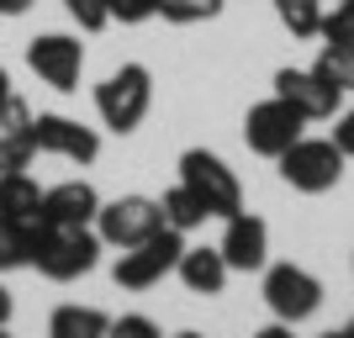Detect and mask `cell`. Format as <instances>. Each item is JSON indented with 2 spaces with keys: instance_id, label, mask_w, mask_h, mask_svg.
Instances as JSON below:
<instances>
[{
  "instance_id": "obj_1",
  "label": "cell",
  "mask_w": 354,
  "mask_h": 338,
  "mask_svg": "<svg viewBox=\"0 0 354 338\" xmlns=\"http://www.w3.org/2000/svg\"><path fill=\"white\" fill-rule=\"evenodd\" d=\"M101 249L106 243L95 227H48V222H32V259L27 265H37V275L69 285V280L90 275L101 265Z\"/></svg>"
},
{
  "instance_id": "obj_2",
  "label": "cell",
  "mask_w": 354,
  "mask_h": 338,
  "mask_svg": "<svg viewBox=\"0 0 354 338\" xmlns=\"http://www.w3.org/2000/svg\"><path fill=\"white\" fill-rule=\"evenodd\" d=\"M148 106H153V74H148L143 64H122V69H111L101 85H95V111H101V122L122 138L143 127Z\"/></svg>"
},
{
  "instance_id": "obj_3",
  "label": "cell",
  "mask_w": 354,
  "mask_h": 338,
  "mask_svg": "<svg viewBox=\"0 0 354 338\" xmlns=\"http://www.w3.org/2000/svg\"><path fill=\"white\" fill-rule=\"evenodd\" d=\"M180 185L207 206V217L227 222L233 212H243V185H238V175L212 148H185V153H180Z\"/></svg>"
},
{
  "instance_id": "obj_4",
  "label": "cell",
  "mask_w": 354,
  "mask_h": 338,
  "mask_svg": "<svg viewBox=\"0 0 354 338\" xmlns=\"http://www.w3.org/2000/svg\"><path fill=\"white\" fill-rule=\"evenodd\" d=\"M275 164H281V180L301 196H323L344 180V153L333 148V138H296Z\"/></svg>"
},
{
  "instance_id": "obj_5",
  "label": "cell",
  "mask_w": 354,
  "mask_h": 338,
  "mask_svg": "<svg viewBox=\"0 0 354 338\" xmlns=\"http://www.w3.org/2000/svg\"><path fill=\"white\" fill-rule=\"evenodd\" d=\"M180 254H185V233L159 227L153 238H143V243H133V249H122L111 280H117L122 291H153V285L180 265Z\"/></svg>"
},
{
  "instance_id": "obj_6",
  "label": "cell",
  "mask_w": 354,
  "mask_h": 338,
  "mask_svg": "<svg viewBox=\"0 0 354 338\" xmlns=\"http://www.w3.org/2000/svg\"><path fill=\"white\" fill-rule=\"evenodd\" d=\"M159 227H164V212L153 196H117V201H101V212H95V233H101L106 249H133Z\"/></svg>"
},
{
  "instance_id": "obj_7",
  "label": "cell",
  "mask_w": 354,
  "mask_h": 338,
  "mask_svg": "<svg viewBox=\"0 0 354 338\" xmlns=\"http://www.w3.org/2000/svg\"><path fill=\"white\" fill-rule=\"evenodd\" d=\"M265 307L291 328L307 323L312 312L323 307V280L301 265H270L265 270Z\"/></svg>"
},
{
  "instance_id": "obj_8",
  "label": "cell",
  "mask_w": 354,
  "mask_h": 338,
  "mask_svg": "<svg viewBox=\"0 0 354 338\" xmlns=\"http://www.w3.org/2000/svg\"><path fill=\"white\" fill-rule=\"evenodd\" d=\"M301 127H307V117H301L291 101L270 95V101L249 106V117H243V143H249L259 159H281L286 148L301 138Z\"/></svg>"
},
{
  "instance_id": "obj_9",
  "label": "cell",
  "mask_w": 354,
  "mask_h": 338,
  "mask_svg": "<svg viewBox=\"0 0 354 338\" xmlns=\"http://www.w3.org/2000/svg\"><path fill=\"white\" fill-rule=\"evenodd\" d=\"M27 64L48 90L74 95V90H80V69H85V43L69 37V32H43V37L27 43Z\"/></svg>"
},
{
  "instance_id": "obj_10",
  "label": "cell",
  "mask_w": 354,
  "mask_h": 338,
  "mask_svg": "<svg viewBox=\"0 0 354 338\" xmlns=\"http://www.w3.org/2000/svg\"><path fill=\"white\" fill-rule=\"evenodd\" d=\"M32 148L53 153V159H69V164H95L101 159V133L64 117V111H37L32 117Z\"/></svg>"
},
{
  "instance_id": "obj_11",
  "label": "cell",
  "mask_w": 354,
  "mask_h": 338,
  "mask_svg": "<svg viewBox=\"0 0 354 338\" xmlns=\"http://www.w3.org/2000/svg\"><path fill=\"white\" fill-rule=\"evenodd\" d=\"M275 95L291 101L307 122L339 117V101H344V90H333L317 69H281V74H275Z\"/></svg>"
},
{
  "instance_id": "obj_12",
  "label": "cell",
  "mask_w": 354,
  "mask_h": 338,
  "mask_svg": "<svg viewBox=\"0 0 354 338\" xmlns=\"http://www.w3.org/2000/svg\"><path fill=\"white\" fill-rule=\"evenodd\" d=\"M222 259H227V270H265L270 259V227L265 217H254V212H233L227 217V227H222Z\"/></svg>"
},
{
  "instance_id": "obj_13",
  "label": "cell",
  "mask_w": 354,
  "mask_h": 338,
  "mask_svg": "<svg viewBox=\"0 0 354 338\" xmlns=\"http://www.w3.org/2000/svg\"><path fill=\"white\" fill-rule=\"evenodd\" d=\"M95 212H101L95 185H90V180H64L53 191H43L37 222H48V227H95Z\"/></svg>"
},
{
  "instance_id": "obj_14",
  "label": "cell",
  "mask_w": 354,
  "mask_h": 338,
  "mask_svg": "<svg viewBox=\"0 0 354 338\" xmlns=\"http://www.w3.org/2000/svg\"><path fill=\"white\" fill-rule=\"evenodd\" d=\"M32 106L21 95H6L0 101V175H11V169H27L32 164Z\"/></svg>"
},
{
  "instance_id": "obj_15",
  "label": "cell",
  "mask_w": 354,
  "mask_h": 338,
  "mask_svg": "<svg viewBox=\"0 0 354 338\" xmlns=\"http://www.w3.org/2000/svg\"><path fill=\"white\" fill-rule=\"evenodd\" d=\"M175 275L185 280V291H196V296H222V285H227V259H222V249H185L180 254V265H175Z\"/></svg>"
},
{
  "instance_id": "obj_16",
  "label": "cell",
  "mask_w": 354,
  "mask_h": 338,
  "mask_svg": "<svg viewBox=\"0 0 354 338\" xmlns=\"http://www.w3.org/2000/svg\"><path fill=\"white\" fill-rule=\"evenodd\" d=\"M37 212H43V185H37L27 169L0 175V217H11V222H37Z\"/></svg>"
},
{
  "instance_id": "obj_17",
  "label": "cell",
  "mask_w": 354,
  "mask_h": 338,
  "mask_svg": "<svg viewBox=\"0 0 354 338\" xmlns=\"http://www.w3.org/2000/svg\"><path fill=\"white\" fill-rule=\"evenodd\" d=\"M106 328L111 317L101 307H74V301L48 317V338H106Z\"/></svg>"
},
{
  "instance_id": "obj_18",
  "label": "cell",
  "mask_w": 354,
  "mask_h": 338,
  "mask_svg": "<svg viewBox=\"0 0 354 338\" xmlns=\"http://www.w3.org/2000/svg\"><path fill=\"white\" fill-rule=\"evenodd\" d=\"M159 212H164V227H175V233H196V227L207 222V206L196 201V196L185 191V185H175V191H164Z\"/></svg>"
},
{
  "instance_id": "obj_19",
  "label": "cell",
  "mask_w": 354,
  "mask_h": 338,
  "mask_svg": "<svg viewBox=\"0 0 354 338\" xmlns=\"http://www.w3.org/2000/svg\"><path fill=\"white\" fill-rule=\"evenodd\" d=\"M312 69L323 74L333 90H354V37L349 43H323V53H317Z\"/></svg>"
},
{
  "instance_id": "obj_20",
  "label": "cell",
  "mask_w": 354,
  "mask_h": 338,
  "mask_svg": "<svg viewBox=\"0 0 354 338\" xmlns=\"http://www.w3.org/2000/svg\"><path fill=\"white\" fill-rule=\"evenodd\" d=\"M27 259H32V222L0 217V275H6V270H21Z\"/></svg>"
},
{
  "instance_id": "obj_21",
  "label": "cell",
  "mask_w": 354,
  "mask_h": 338,
  "mask_svg": "<svg viewBox=\"0 0 354 338\" xmlns=\"http://www.w3.org/2000/svg\"><path fill=\"white\" fill-rule=\"evenodd\" d=\"M275 16L291 27V37H317V27H323V0H275Z\"/></svg>"
},
{
  "instance_id": "obj_22",
  "label": "cell",
  "mask_w": 354,
  "mask_h": 338,
  "mask_svg": "<svg viewBox=\"0 0 354 338\" xmlns=\"http://www.w3.org/2000/svg\"><path fill=\"white\" fill-rule=\"evenodd\" d=\"M222 11V0H159V16L175 21V27H196V21H212Z\"/></svg>"
},
{
  "instance_id": "obj_23",
  "label": "cell",
  "mask_w": 354,
  "mask_h": 338,
  "mask_svg": "<svg viewBox=\"0 0 354 338\" xmlns=\"http://www.w3.org/2000/svg\"><path fill=\"white\" fill-rule=\"evenodd\" d=\"M317 37H323V43H349L354 37V0H333V11H323Z\"/></svg>"
},
{
  "instance_id": "obj_24",
  "label": "cell",
  "mask_w": 354,
  "mask_h": 338,
  "mask_svg": "<svg viewBox=\"0 0 354 338\" xmlns=\"http://www.w3.org/2000/svg\"><path fill=\"white\" fill-rule=\"evenodd\" d=\"M64 11L80 21V32H101V27H111V6H106V0H64Z\"/></svg>"
},
{
  "instance_id": "obj_25",
  "label": "cell",
  "mask_w": 354,
  "mask_h": 338,
  "mask_svg": "<svg viewBox=\"0 0 354 338\" xmlns=\"http://www.w3.org/2000/svg\"><path fill=\"white\" fill-rule=\"evenodd\" d=\"M106 6H111V21H122V27H143L159 16V0H106Z\"/></svg>"
},
{
  "instance_id": "obj_26",
  "label": "cell",
  "mask_w": 354,
  "mask_h": 338,
  "mask_svg": "<svg viewBox=\"0 0 354 338\" xmlns=\"http://www.w3.org/2000/svg\"><path fill=\"white\" fill-rule=\"evenodd\" d=\"M106 338H164V333H159V323H153V317H143V312H127V317H111Z\"/></svg>"
},
{
  "instance_id": "obj_27",
  "label": "cell",
  "mask_w": 354,
  "mask_h": 338,
  "mask_svg": "<svg viewBox=\"0 0 354 338\" xmlns=\"http://www.w3.org/2000/svg\"><path fill=\"white\" fill-rule=\"evenodd\" d=\"M333 148H339L344 159H354V106L333 117Z\"/></svg>"
},
{
  "instance_id": "obj_28",
  "label": "cell",
  "mask_w": 354,
  "mask_h": 338,
  "mask_svg": "<svg viewBox=\"0 0 354 338\" xmlns=\"http://www.w3.org/2000/svg\"><path fill=\"white\" fill-rule=\"evenodd\" d=\"M254 338H296V333H291V323H281V317H275V323H270V328H259Z\"/></svg>"
},
{
  "instance_id": "obj_29",
  "label": "cell",
  "mask_w": 354,
  "mask_h": 338,
  "mask_svg": "<svg viewBox=\"0 0 354 338\" xmlns=\"http://www.w3.org/2000/svg\"><path fill=\"white\" fill-rule=\"evenodd\" d=\"M11 307H16V301H11V291H6V285H0V328L11 323Z\"/></svg>"
},
{
  "instance_id": "obj_30",
  "label": "cell",
  "mask_w": 354,
  "mask_h": 338,
  "mask_svg": "<svg viewBox=\"0 0 354 338\" xmlns=\"http://www.w3.org/2000/svg\"><path fill=\"white\" fill-rule=\"evenodd\" d=\"M27 6H32V0H0V16H21Z\"/></svg>"
},
{
  "instance_id": "obj_31",
  "label": "cell",
  "mask_w": 354,
  "mask_h": 338,
  "mask_svg": "<svg viewBox=\"0 0 354 338\" xmlns=\"http://www.w3.org/2000/svg\"><path fill=\"white\" fill-rule=\"evenodd\" d=\"M6 95H11V74L0 69V101H6Z\"/></svg>"
},
{
  "instance_id": "obj_32",
  "label": "cell",
  "mask_w": 354,
  "mask_h": 338,
  "mask_svg": "<svg viewBox=\"0 0 354 338\" xmlns=\"http://www.w3.org/2000/svg\"><path fill=\"white\" fill-rule=\"evenodd\" d=\"M323 338H349V333H344V328H339V333H323Z\"/></svg>"
},
{
  "instance_id": "obj_33",
  "label": "cell",
  "mask_w": 354,
  "mask_h": 338,
  "mask_svg": "<svg viewBox=\"0 0 354 338\" xmlns=\"http://www.w3.org/2000/svg\"><path fill=\"white\" fill-rule=\"evenodd\" d=\"M344 333H349V338H354V317H349V328H344Z\"/></svg>"
},
{
  "instance_id": "obj_34",
  "label": "cell",
  "mask_w": 354,
  "mask_h": 338,
  "mask_svg": "<svg viewBox=\"0 0 354 338\" xmlns=\"http://www.w3.org/2000/svg\"><path fill=\"white\" fill-rule=\"evenodd\" d=\"M175 338H201V333H175Z\"/></svg>"
},
{
  "instance_id": "obj_35",
  "label": "cell",
  "mask_w": 354,
  "mask_h": 338,
  "mask_svg": "<svg viewBox=\"0 0 354 338\" xmlns=\"http://www.w3.org/2000/svg\"><path fill=\"white\" fill-rule=\"evenodd\" d=\"M0 338H11V333H6V328H0Z\"/></svg>"
}]
</instances>
